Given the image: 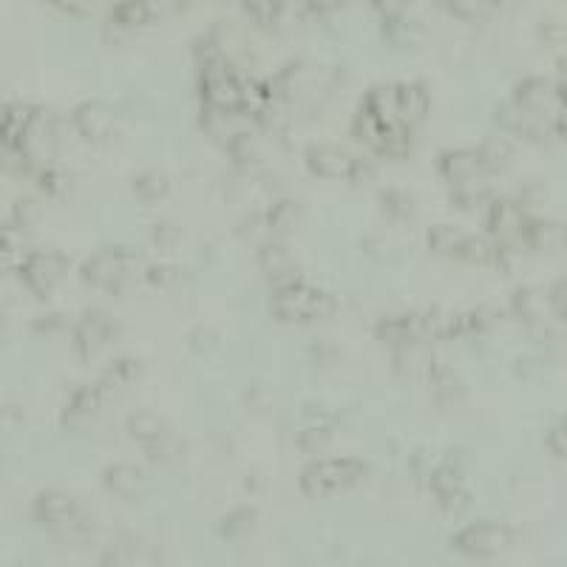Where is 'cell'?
<instances>
[{"label":"cell","instance_id":"cell-1","mask_svg":"<svg viewBox=\"0 0 567 567\" xmlns=\"http://www.w3.org/2000/svg\"><path fill=\"white\" fill-rule=\"evenodd\" d=\"M32 520L52 540L63 545H86L94 534V522L82 511L80 502L60 488H43L32 500Z\"/></svg>","mask_w":567,"mask_h":567},{"label":"cell","instance_id":"cell-33","mask_svg":"<svg viewBox=\"0 0 567 567\" xmlns=\"http://www.w3.org/2000/svg\"><path fill=\"white\" fill-rule=\"evenodd\" d=\"M32 179L37 182V188H41L46 197H55V199L68 197L71 188H75V179H71V174H68L60 163L48 165V168H41L37 174L32 176Z\"/></svg>","mask_w":567,"mask_h":567},{"label":"cell","instance_id":"cell-3","mask_svg":"<svg viewBox=\"0 0 567 567\" xmlns=\"http://www.w3.org/2000/svg\"><path fill=\"white\" fill-rule=\"evenodd\" d=\"M369 477V463L360 457H324L301 471L298 488L310 500H330Z\"/></svg>","mask_w":567,"mask_h":567},{"label":"cell","instance_id":"cell-36","mask_svg":"<svg viewBox=\"0 0 567 567\" xmlns=\"http://www.w3.org/2000/svg\"><path fill=\"white\" fill-rule=\"evenodd\" d=\"M375 338H378L380 344L389 346V349H400V346L412 344V341H409L405 315H394V318H383V321H378V326H375Z\"/></svg>","mask_w":567,"mask_h":567},{"label":"cell","instance_id":"cell-16","mask_svg":"<svg viewBox=\"0 0 567 567\" xmlns=\"http://www.w3.org/2000/svg\"><path fill=\"white\" fill-rule=\"evenodd\" d=\"M258 270L270 281L273 290L287 287L292 281H301V267L296 264L292 253L287 251V244L276 242V238L258 244Z\"/></svg>","mask_w":567,"mask_h":567},{"label":"cell","instance_id":"cell-40","mask_svg":"<svg viewBox=\"0 0 567 567\" xmlns=\"http://www.w3.org/2000/svg\"><path fill=\"white\" fill-rule=\"evenodd\" d=\"M179 267H174L170 262H156V264H148L145 267V281L151 284V287H156V290H168V287H174L176 281H179Z\"/></svg>","mask_w":567,"mask_h":567},{"label":"cell","instance_id":"cell-14","mask_svg":"<svg viewBox=\"0 0 567 567\" xmlns=\"http://www.w3.org/2000/svg\"><path fill=\"white\" fill-rule=\"evenodd\" d=\"M199 125H202L204 136H210V140L216 142V145H222L224 151H227L236 140H242V136L256 131V122H253L247 114H242V111L202 109V114H199Z\"/></svg>","mask_w":567,"mask_h":567},{"label":"cell","instance_id":"cell-7","mask_svg":"<svg viewBox=\"0 0 567 567\" xmlns=\"http://www.w3.org/2000/svg\"><path fill=\"white\" fill-rule=\"evenodd\" d=\"M242 71L227 60L199 66L197 88L202 97V109L242 111Z\"/></svg>","mask_w":567,"mask_h":567},{"label":"cell","instance_id":"cell-45","mask_svg":"<svg viewBox=\"0 0 567 567\" xmlns=\"http://www.w3.org/2000/svg\"><path fill=\"white\" fill-rule=\"evenodd\" d=\"M409 466H412V474L418 477L420 482H429V474L434 471V466H437V463H432V454H429V452H414V457H412V463H409Z\"/></svg>","mask_w":567,"mask_h":567},{"label":"cell","instance_id":"cell-44","mask_svg":"<svg viewBox=\"0 0 567 567\" xmlns=\"http://www.w3.org/2000/svg\"><path fill=\"white\" fill-rule=\"evenodd\" d=\"M48 7L57 9V12L68 14V18H82V14L91 12L94 0H46Z\"/></svg>","mask_w":567,"mask_h":567},{"label":"cell","instance_id":"cell-18","mask_svg":"<svg viewBox=\"0 0 567 567\" xmlns=\"http://www.w3.org/2000/svg\"><path fill=\"white\" fill-rule=\"evenodd\" d=\"M102 405H105V400H102L100 389H97L94 383L80 386V389L71 392L66 409H63V414H60L63 429H66V432H75V434L86 432L88 425L97 420V414L102 412Z\"/></svg>","mask_w":567,"mask_h":567},{"label":"cell","instance_id":"cell-48","mask_svg":"<svg viewBox=\"0 0 567 567\" xmlns=\"http://www.w3.org/2000/svg\"><path fill=\"white\" fill-rule=\"evenodd\" d=\"M7 330V304H3V296H0V332Z\"/></svg>","mask_w":567,"mask_h":567},{"label":"cell","instance_id":"cell-4","mask_svg":"<svg viewBox=\"0 0 567 567\" xmlns=\"http://www.w3.org/2000/svg\"><path fill=\"white\" fill-rule=\"evenodd\" d=\"M140 253L120 247V244H111V247L94 251L80 264V278L88 287H94V290L122 296V292L129 290V284L134 281L136 273H140Z\"/></svg>","mask_w":567,"mask_h":567},{"label":"cell","instance_id":"cell-23","mask_svg":"<svg viewBox=\"0 0 567 567\" xmlns=\"http://www.w3.org/2000/svg\"><path fill=\"white\" fill-rule=\"evenodd\" d=\"M142 375V360L136 358H116L114 364L105 366V371L100 375V380H97V389H100L102 400H105V405L111 403V400L120 398L125 389H129L131 383H136Z\"/></svg>","mask_w":567,"mask_h":567},{"label":"cell","instance_id":"cell-35","mask_svg":"<svg viewBox=\"0 0 567 567\" xmlns=\"http://www.w3.org/2000/svg\"><path fill=\"white\" fill-rule=\"evenodd\" d=\"M429 386L434 389L437 398H457L463 392V383H459L457 371L446 364H432L429 366Z\"/></svg>","mask_w":567,"mask_h":567},{"label":"cell","instance_id":"cell-22","mask_svg":"<svg viewBox=\"0 0 567 567\" xmlns=\"http://www.w3.org/2000/svg\"><path fill=\"white\" fill-rule=\"evenodd\" d=\"M34 111L37 105H29V102H9L7 109L0 111V151H21Z\"/></svg>","mask_w":567,"mask_h":567},{"label":"cell","instance_id":"cell-34","mask_svg":"<svg viewBox=\"0 0 567 567\" xmlns=\"http://www.w3.org/2000/svg\"><path fill=\"white\" fill-rule=\"evenodd\" d=\"M352 134L358 136V142H364L366 148L378 154L380 142H383V134H386V125H380V122L375 120V116H371L364 105H360L358 114H355V120H352Z\"/></svg>","mask_w":567,"mask_h":567},{"label":"cell","instance_id":"cell-27","mask_svg":"<svg viewBox=\"0 0 567 567\" xmlns=\"http://www.w3.org/2000/svg\"><path fill=\"white\" fill-rule=\"evenodd\" d=\"M131 190H134L136 202L142 204H159L163 199L170 197V179L156 168H145L134 176L131 182Z\"/></svg>","mask_w":567,"mask_h":567},{"label":"cell","instance_id":"cell-46","mask_svg":"<svg viewBox=\"0 0 567 567\" xmlns=\"http://www.w3.org/2000/svg\"><path fill=\"white\" fill-rule=\"evenodd\" d=\"M23 423V414L21 409H14V405H7V409H0V434H9L14 432L18 425Z\"/></svg>","mask_w":567,"mask_h":567},{"label":"cell","instance_id":"cell-41","mask_svg":"<svg viewBox=\"0 0 567 567\" xmlns=\"http://www.w3.org/2000/svg\"><path fill=\"white\" fill-rule=\"evenodd\" d=\"M100 567H136V551L129 542H111L102 551Z\"/></svg>","mask_w":567,"mask_h":567},{"label":"cell","instance_id":"cell-25","mask_svg":"<svg viewBox=\"0 0 567 567\" xmlns=\"http://www.w3.org/2000/svg\"><path fill=\"white\" fill-rule=\"evenodd\" d=\"M366 111H369L380 125L392 129V125H400L398 114V82H383V86H375L366 91L364 102H360Z\"/></svg>","mask_w":567,"mask_h":567},{"label":"cell","instance_id":"cell-19","mask_svg":"<svg viewBox=\"0 0 567 567\" xmlns=\"http://www.w3.org/2000/svg\"><path fill=\"white\" fill-rule=\"evenodd\" d=\"M440 176L446 179L452 188H466V185H477L486 168H482V159L477 151L468 148H452L446 154H440L437 159Z\"/></svg>","mask_w":567,"mask_h":567},{"label":"cell","instance_id":"cell-11","mask_svg":"<svg viewBox=\"0 0 567 567\" xmlns=\"http://www.w3.org/2000/svg\"><path fill=\"white\" fill-rule=\"evenodd\" d=\"M116 125H120V116H116L111 102L86 100L71 111V129L77 131V136L91 142V145H102V142L114 140Z\"/></svg>","mask_w":567,"mask_h":567},{"label":"cell","instance_id":"cell-10","mask_svg":"<svg viewBox=\"0 0 567 567\" xmlns=\"http://www.w3.org/2000/svg\"><path fill=\"white\" fill-rule=\"evenodd\" d=\"M511 531L497 522H474V525L459 527L454 534L452 547L457 554L471 556V559H488V556L502 554L511 545Z\"/></svg>","mask_w":567,"mask_h":567},{"label":"cell","instance_id":"cell-20","mask_svg":"<svg viewBox=\"0 0 567 567\" xmlns=\"http://www.w3.org/2000/svg\"><path fill=\"white\" fill-rule=\"evenodd\" d=\"M29 253H32V247H29L26 230L18 227L12 219L0 222V278L18 276Z\"/></svg>","mask_w":567,"mask_h":567},{"label":"cell","instance_id":"cell-28","mask_svg":"<svg viewBox=\"0 0 567 567\" xmlns=\"http://www.w3.org/2000/svg\"><path fill=\"white\" fill-rule=\"evenodd\" d=\"M258 527V511L251 505H238L230 513H224L222 522H219V534L224 542H244L247 536H253V531Z\"/></svg>","mask_w":567,"mask_h":567},{"label":"cell","instance_id":"cell-31","mask_svg":"<svg viewBox=\"0 0 567 567\" xmlns=\"http://www.w3.org/2000/svg\"><path fill=\"white\" fill-rule=\"evenodd\" d=\"M142 454L156 463V466H170L176 459L185 457V440L174 432V429H165L159 437H154L151 443L142 446Z\"/></svg>","mask_w":567,"mask_h":567},{"label":"cell","instance_id":"cell-9","mask_svg":"<svg viewBox=\"0 0 567 567\" xmlns=\"http://www.w3.org/2000/svg\"><path fill=\"white\" fill-rule=\"evenodd\" d=\"M190 7V0H116L111 7L109 21L120 32H136L168 21L174 14Z\"/></svg>","mask_w":567,"mask_h":567},{"label":"cell","instance_id":"cell-26","mask_svg":"<svg viewBox=\"0 0 567 567\" xmlns=\"http://www.w3.org/2000/svg\"><path fill=\"white\" fill-rule=\"evenodd\" d=\"M380 34H383L386 46L400 48V52H412V48L423 46L425 37H429V29H425L420 21H412V18L405 14V18H400V21L383 23Z\"/></svg>","mask_w":567,"mask_h":567},{"label":"cell","instance_id":"cell-21","mask_svg":"<svg viewBox=\"0 0 567 567\" xmlns=\"http://www.w3.org/2000/svg\"><path fill=\"white\" fill-rule=\"evenodd\" d=\"M432 109V94H429V86L420 80L398 82V114L400 125H405L409 131H414L418 125H423L425 116Z\"/></svg>","mask_w":567,"mask_h":567},{"label":"cell","instance_id":"cell-17","mask_svg":"<svg viewBox=\"0 0 567 567\" xmlns=\"http://www.w3.org/2000/svg\"><path fill=\"white\" fill-rule=\"evenodd\" d=\"M102 486L109 488L114 497H120V500L136 502L142 500V497H148L151 477L145 474V468L136 466V463H111V466L102 471Z\"/></svg>","mask_w":567,"mask_h":567},{"label":"cell","instance_id":"cell-12","mask_svg":"<svg viewBox=\"0 0 567 567\" xmlns=\"http://www.w3.org/2000/svg\"><path fill=\"white\" fill-rule=\"evenodd\" d=\"M116 335V321L102 310H88L86 315L71 326V341H75V349L82 360H91L100 349L114 341Z\"/></svg>","mask_w":567,"mask_h":567},{"label":"cell","instance_id":"cell-42","mask_svg":"<svg viewBox=\"0 0 567 567\" xmlns=\"http://www.w3.org/2000/svg\"><path fill=\"white\" fill-rule=\"evenodd\" d=\"M41 219H43V210H41V204L34 202V199H21V202H14L12 222L18 224L21 230L32 233V230L37 227V222H41Z\"/></svg>","mask_w":567,"mask_h":567},{"label":"cell","instance_id":"cell-6","mask_svg":"<svg viewBox=\"0 0 567 567\" xmlns=\"http://www.w3.org/2000/svg\"><path fill=\"white\" fill-rule=\"evenodd\" d=\"M68 270H71V262H68L66 253L41 247V251L29 253L23 267L18 270V278H21L29 296H34L37 301H48L63 287Z\"/></svg>","mask_w":567,"mask_h":567},{"label":"cell","instance_id":"cell-47","mask_svg":"<svg viewBox=\"0 0 567 567\" xmlns=\"http://www.w3.org/2000/svg\"><path fill=\"white\" fill-rule=\"evenodd\" d=\"M190 344H193V349L208 352L210 346H216V332L208 330V326H199V330L190 335Z\"/></svg>","mask_w":567,"mask_h":567},{"label":"cell","instance_id":"cell-8","mask_svg":"<svg viewBox=\"0 0 567 567\" xmlns=\"http://www.w3.org/2000/svg\"><path fill=\"white\" fill-rule=\"evenodd\" d=\"M60 145H63V129L60 120L48 109L34 111V120L26 131V140H23L21 151L23 156L32 165V176L41 168H48V165L60 163Z\"/></svg>","mask_w":567,"mask_h":567},{"label":"cell","instance_id":"cell-43","mask_svg":"<svg viewBox=\"0 0 567 567\" xmlns=\"http://www.w3.org/2000/svg\"><path fill=\"white\" fill-rule=\"evenodd\" d=\"M371 7L375 12L380 14V21L389 23V21H400L409 14V7H412V0H371Z\"/></svg>","mask_w":567,"mask_h":567},{"label":"cell","instance_id":"cell-5","mask_svg":"<svg viewBox=\"0 0 567 567\" xmlns=\"http://www.w3.org/2000/svg\"><path fill=\"white\" fill-rule=\"evenodd\" d=\"M307 170L318 179H330V182H355L358 185L364 176L371 174L369 163L358 159L355 154L338 145V142H312L304 151Z\"/></svg>","mask_w":567,"mask_h":567},{"label":"cell","instance_id":"cell-24","mask_svg":"<svg viewBox=\"0 0 567 567\" xmlns=\"http://www.w3.org/2000/svg\"><path fill=\"white\" fill-rule=\"evenodd\" d=\"M264 227H267V236L281 242V238L292 236L301 224H304V208L292 199H281V202L270 204L264 210Z\"/></svg>","mask_w":567,"mask_h":567},{"label":"cell","instance_id":"cell-37","mask_svg":"<svg viewBox=\"0 0 567 567\" xmlns=\"http://www.w3.org/2000/svg\"><path fill=\"white\" fill-rule=\"evenodd\" d=\"M454 258L468 264H488L493 258V244L488 242L486 236H471V233H466V238H463V244H459V251Z\"/></svg>","mask_w":567,"mask_h":567},{"label":"cell","instance_id":"cell-30","mask_svg":"<svg viewBox=\"0 0 567 567\" xmlns=\"http://www.w3.org/2000/svg\"><path fill=\"white\" fill-rule=\"evenodd\" d=\"M378 202H380V210H383V216L394 224L412 222L414 210H418L414 197L403 188H383L378 193Z\"/></svg>","mask_w":567,"mask_h":567},{"label":"cell","instance_id":"cell-32","mask_svg":"<svg viewBox=\"0 0 567 567\" xmlns=\"http://www.w3.org/2000/svg\"><path fill=\"white\" fill-rule=\"evenodd\" d=\"M466 238V230H459L457 224H432L425 233V247L434 256H457L459 244Z\"/></svg>","mask_w":567,"mask_h":567},{"label":"cell","instance_id":"cell-2","mask_svg":"<svg viewBox=\"0 0 567 567\" xmlns=\"http://www.w3.org/2000/svg\"><path fill=\"white\" fill-rule=\"evenodd\" d=\"M335 310H338L335 296L315 284H307L304 278L278 287L270 296V315L281 324H315L335 315Z\"/></svg>","mask_w":567,"mask_h":567},{"label":"cell","instance_id":"cell-13","mask_svg":"<svg viewBox=\"0 0 567 567\" xmlns=\"http://www.w3.org/2000/svg\"><path fill=\"white\" fill-rule=\"evenodd\" d=\"M429 491L434 493V500L452 513H463L466 508H471V497L466 493V477H463V468L452 459H443L434 466V471L429 474Z\"/></svg>","mask_w":567,"mask_h":567},{"label":"cell","instance_id":"cell-39","mask_svg":"<svg viewBox=\"0 0 567 567\" xmlns=\"http://www.w3.org/2000/svg\"><path fill=\"white\" fill-rule=\"evenodd\" d=\"M151 242L159 253H174L182 244V230L174 222H156L151 227Z\"/></svg>","mask_w":567,"mask_h":567},{"label":"cell","instance_id":"cell-38","mask_svg":"<svg viewBox=\"0 0 567 567\" xmlns=\"http://www.w3.org/2000/svg\"><path fill=\"white\" fill-rule=\"evenodd\" d=\"M488 227H491L493 236H511V233L520 230V216H516V210L511 204H493Z\"/></svg>","mask_w":567,"mask_h":567},{"label":"cell","instance_id":"cell-15","mask_svg":"<svg viewBox=\"0 0 567 567\" xmlns=\"http://www.w3.org/2000/svg\"><path fill=\"white\" fill-rule=\"evenodd\" d=\"M338 432V418L326 409H304L296 423V443L304 454H318L326 448Z\"/></svg>","mask_w":567,"mask_h":567},{"label":"cell","instance_id":"cell-29","mask_svg":"<svg viewBox=\"0 0 567 567\" xmlns=\"http://www.w3.org/2000/svg\"><path fill=\"white\" fill-rule=\"evenodd\" d=\"M165 429H170V425L165 423L163 414L154 412V409H136V412H131L129 420H125V432H129L131 440L140 443V446H145V443H151L154 437H159Z\"/></svg>","mask_w":567,"mask_h":567}]
</instances>
